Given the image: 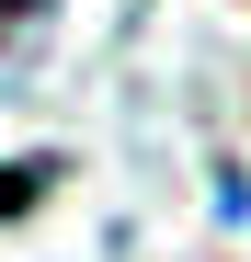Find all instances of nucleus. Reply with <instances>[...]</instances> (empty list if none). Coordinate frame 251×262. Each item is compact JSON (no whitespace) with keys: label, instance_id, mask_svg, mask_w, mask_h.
<instances>
[{"label":"nucleus","instance_id":"nucleus-1","mask_svg":"<svg viewBox=\"0 0 251 262\" xmlns=\"http://www.w3.org/2000/svg\"><path fill=\"white\" fill-rule=\"evenodd\" d=\"M12 12H34V0H0V23H12Z\"/></svg>","mask_w":251,"mask_h":262}]
</instances>
